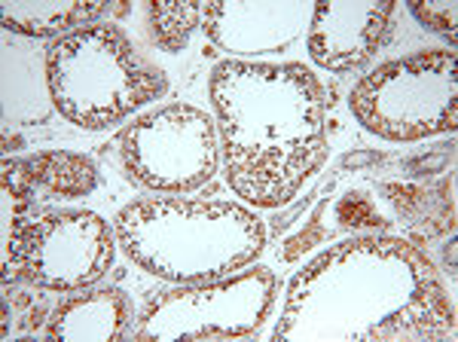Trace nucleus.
Returning <instances> with one entry per match:
<instances>
[{"label": "nucleus", "mask_w": 458, "mask_h": 342, "mask_svg": "<svg viewBox=\"0 0 458 342\" xmlns=\"http://www.w3.org/2000/svg\"><path fill=\"white\" fill-rule=\"evenodd\" d=\"M272 339H455V306L416 244L364 235L293 275Z\"/></svg>", "instance_id": "f257e3e1"}, {"label": "nucleus", "mask_w": 458, "mask_h": 342, "mask_svg": "<svg viewBox=\"0 0 458 342\" xmlns=\"http://www.w3.org/2000/svg\"><path fill=\"white\" fill-rule=\"evenodd\" d=\"M208 98L229 190L250 208H284L330 156L327 95L300 62L214 64Z\"/></svg>", "instance_id": "f03ea898"}, {"label": "nucleus", "mask_w": 458, "mask_h": 342, "mask_svg": "<svg viewBox=\"0 0 458 342\" xmlns=\"http://www.w3.org/2000/svg\"><path fill=\"white\" fill-rule=\"evenodd\" d=\"M110 6L105 0H4L0 25L25 40H58L86 25H95Z\"/></svg>", "instance_id": "ddd939ff"}, {"label": "nucleus", "mask_w": 458, "mask_h": 342, "mask_svg": "<svg viewBox=\"0 0 458 342\" xmlns=\"http://www.w3.org/2000/svg\"><path fill=\"white\" fill-rule=\"evenodd\" d=\"M47 49L4 37V125H40L53 116Z\"/></svg>", "instance_id": "f8f14e48"}, {"label": "nucleus", "mask_w": 458, "mask_h": 342, "mask_svg": "<svg viewBox=\"0 0 458 342\" xmlns=\"http://www.w3.org/2000/svg\"><path fill=\"white\" fill-rule=\"evenodd\" d=\"M120 156L125 175L138 187L183 196L211 184L217 175V123L196 104H162L125 123Z\"/></svg>", "instance_id": "0eeeda50"}, {"label": "nucleus", "mask_w": 458, "mask_h": 342, "mask_svg": "<svg viewBox=\"0 0 458 342\" xmlns=\"http://www.w3.org/2000/svg\"><path fill=\"white\" fill-rule=\"evenodd\" d=\"M391 0H318L306 31L309 58L327 73L360 71L391 37Z\"/></svg>", "instance_id": "9d476101"}, {"label": "nucleus", "mask_w": 458, "mask_h": 342, "mask_svg": "<svg viewBox=\"0 0 458 342\" xmlns=\"http://www.w3.org/2000/svg\"><path fill=\"white\" fill-rule=\"evenodd\" d=\"M135 324V306L123 287H86L58 303L49 315L47 339L116 342Z\"/></svg>", "instance_id": "9b49d317"}, {"label": "nucleus", "mask_w": 458, "mask_h": 342, "mask_svg": "<svg viewBox=\"0 0 458 342\" xmlns=\"http://www.w3.org/2000/svg\"><path fill=\"white\" fill-rule=\"evenodd\" d=\"M116 244L138 269L168 285H199L254 263L266 248V223L229 199L147 196L120 208Z\"/></svg>", "instance_id": "7ed1b4c3"}, {"label": "nucleus", "mask_w": 458, "mask_h": 342, "mask_svg": "<svg viewBox=\"0 0 458 342\" xmlns=\"http://www.w3.org/2000/svg\"><path fill=\"white\" fill-rule=\"evenodd\" d=\"M116 257L114 227L86 208H53L31 214L21 229L13 278L40 291L77 294L95 287Z\"/></svg>", "instance_id": "6e6552de"}, {"label": "nucleus", "mask_w": 458, "mask_h": 342, "mask_svg": "<svg viewBox=\"0 0 458 342\" xmlns=\"http://www.w3.org/2000/svg\"><path fill=\"white\" fill-rule=\"evenodd\" d=\"M315 0H205L202 31L226 56L284 52L309 31Z\"/></svg>", "instance_id": "1a4fd4ad"}, {"label": "nucleus", "mask_w": 458, "mask_h": 342, "mask_svg": "<svg viewBox=\"0 0 458 342\" xmlns=\"http://www.w3.org/2000/svg\"><path fill=\"white\" fill-rule=\"evenodd\" d=\"M276 296L278 278L266 266L199 285H177L174 291L150 296L129 333L135 342L242 339L266 324Z\"/></svg>", "instance_id": "423d86ee"}, {"label": "nucleus", "mask_w": 458, "mask_h": 342, "mask_svg": "<svg viewBox=\"0 0 458 342\" xmlns=\"http://www.w3.org/2000/svg\"><path fill=\"white\" fill-rule=\"evenodd\" d=\"M40 199H83L98 187V166L73 150H43L25 159H4Z\"/></svg>", "instance_id": "4468645a"}, {"label": "nucleus", "mask_w": 458, "mask_h": 342, "mask_svg": "<svg viewBox=\"0 0 458 342\" xmlns=\"http://www.w3.org/2000/svg\"><path fill=\"white\" fill-rule=\"evenodd\" d=\"M147 25L153 43L162 52H183L202 28V4L199 0H150L147 4Z\"/></svg>", "instance_id": "dca6fc26"}, {"label": "nucleus", "mask_w": 458, "mask_h": 342, "mask_svg": "<svg viewBox=\"0 0 458 342\" xmlns=\"http://www.w3.org/2000/svg\"><path fill=\"white\" fill-rule=\"evenodd\" d=\"M410 13L428 31L449 40V49L458 43V4L455 0H410Z\"/></svg>", "instance_id": "f3484780"}, {"label": "nucleus", "mask_w": 458, "mask_h": 342, "mask_svg": "<svg viewBox=\"0 0 458 342\" xmlns=\"http://www.w3.org/2000/svg\"><path fill=\"white\" fill-rule=\"evenodd\" d=\"M349 110L370 135L397 144L455 132V49H422L379 64L352 86Z\"/></svg>", "instance_id": "39448f33"}, {"label": "nucleus", "mask_w": 458, "mask_h": 342, "mask_svg": "<svg viewBox=\"0 0 458 342\" xmlns=\"http://www.w3.org/2000/svg\"><path fill=\"white\" fill-rule=\"evenodd\" d=\"M58 116L83 132H107L168 92L165 71L138 52L114 21H95L47 47Z\"/></svg>", "instance_id": "20e7f679"}, {"label": "nucleus", "mask_w": 458, "mask_h": 342, "mask_svg": "<svg viewBox=\"0 0 458 342\" xmlns=\"http://www.w3.org/2000/svg\"><path fill=\"white\" fill-rule=\"evenodd\" d=\"M34 192L13 168L0 166V269H4V287L13 281V266H16V248L21 229L31 220Z\"/></svg>", "instance_id": "2eb2a0df"}]
</instances>
